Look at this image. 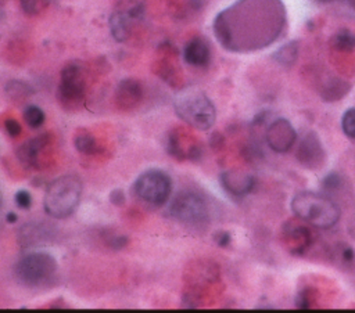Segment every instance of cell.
I'll return each instance as SVG.
<instances>
[{"instance_id": "cell-16", "label": "cell", "mask_w": 355, "mask_h": 313, "mask_svg": "<svg viewBox=\"0 0 355 313\" xmlns=\"http://www.w3.org/2000/svg\"><path fill=\"white\" fill-rule=\"evenodd\" d=\"M219 183L230 197L243 198L252 191L255 177L241 169H227L220 173Z\"/></svg>"}, {"instance_id": "cell-33", "label": "cell", "mask_w": 355, "mask_h": 313, "mask_svg": "<svg viewBox=\"0 0 355 313\" xmlns=\"http://www.w3.org/2000/svg\"><path fill=\"white\" fill-rule=\"evenodd\" d=\"M6 220L12 224V223H15V222L18 220V216H17V213H14V212H8V213L6 215Z\"/></svg>"}, {"instance_id": "cell-9", "label": "cell", "mask_w": 355, "mask_h": 313, "mask_svg": "<svg viewBox=\"0 0 355 313\" xmlns=\"http://www.w3.org/2000/svg\"><path fill=\"white\" fill-rule=\"evenodd\" d=\"M57 154V140L51 132L37 134L28 141L22 143L15 155L21 165L25 168L44 169L53 165Z\"/></svg>"}, {"instance_id": "cell-28", "label": "cell", "mask_w": 355, "mask_h": 313, "mask_svg": "<svg viewBox=\"0 0 355 313\" xmlns=\"http://www.w3.org/2000/svg\"><path fill=\"white\" fill-rule=\"evenodd\" d=\"M105 245L114 251H119L122 248H125L129 242V238L126 235H122V234H111L108 235L105 240Z\"/></svg>"}, {"instance_id": "cell-31", "label": "cell", "mask_w": 355, "mask_h": 313, "mask_svg": "<svg viewBox=\"0 0 355 313\" xmlns=\"http://www.w3.org/2000/svg\"><path fill=\"white\" fill-rule=\"evenodd\" d=\"M108 198H110V202L115 206H122L126 202V195H125V191L122 188H114L110 193Z\"/></svg>"}, {"instance_id": "cell-15", "label": "cell", "mask_w": 355, "mask_h": 313, "mask_svg": "<svg viewBox=\"0 0 355 313\" xmlns=\"http://www.w3.org/2000/svg\"><path fill=\"white\" fill-rule=\"evenodd\" d=\"M143 100V86L137 79L125 78L122 79L114 93L115 108L128 112L139 107Z\"/></svg>"}, {"instance_id": "cell-37", "label": "cell", "mask_w": 355, "mask_h": 313, "mask_svg": "<svg viewBox=\"0 0 355 313\" xmlns=\"http://www.w3.org/2000/svg\"><path fill=\"white\" fill-rule=\"evenodd\" d=\"M0 206H1V195H0Z\"/></svg>"}, {"instance_id": "cell-4", "label": "cell", "mask_w": 355, "mask_h": 313, "mask_svg": "<svg viewBox=\"0 0 355 313\" xmlns=\"http://www.w3.org/2000/svg\"><path fill=\"white\" fill-rule=\"evenodd\" d=\"M82 181L75 175L54 179L46 188L43 208L54 219H67L78 208L82 197Z\"/></svg>"}, {"instance_id": "cell-18", "label": "cell", "mask_w": 355, "mask_h": 313, "mask_svg": "<svg viewBox=\"0 0 355 313\" xmlns=\"http://www.w3.org/2000/svg\"><path fill=\"white\" fill-rule=\"evenodd\" d=\"M53 227L44 223H26L18 230L17 240L21 247H36L54 238Z\"/></svg>"}, {"instance_id": "cell-19", "label": "cell", "mask_w": 355, "mask_h": 313, "mask_svg": "<svg viewBox=\"0 0 355 313\" xmlns=\"http://www.w3.org/2000/svg\"><path fill=\"white\" fill-rule=\"evenodd\" d=\"M183 60L196 68L207 66L211 61V48L207 40L200 36L190 39L183 47Z\"/></svg>"}, {"instance_id": "cell-23", "label": "cell", "mask_w": 355, "mask_h": 313, "mask_svg": "<svg viewBox=\"0 0 355 313\" xmlns=\"http://www.w3.org/2000/svg\"><path fill=\"white\" fill-rule=\"evenodd\" d=\"M331 47L341 53H351L355 50V33L347 28L338 29L331 37Z\"/></svg>"}, {"instance_id": "cell-10", "label": "cell", "mask_w": 355, "mask_h": 313, "mask_svg": "<svg viewBox=\"0 0 355 313\" xmlns=\"http://www.w3.org/2000/svg\"><path fill=\"white\" fill-rule=\"evenodd\" d=\"M169 213L180 223L194 227L202 226L209 220V208L205 198L191 190L180 191L173 197Z\"/></svg>"}, {"instance_id": "cell-32", "label": "cell", "mask_w": 355, "mask_h": 313, "mask_svg": "<svg viewBox=\"0 0 355 313\" xmlns=\"http://www.w3.org/2000/svg\"><path fill=\"white\" fill-rule=\"evenodd\" d=\"M214 240L219 247H227L230 244V234L227 231H218L214 235Z\"/></svg>"}, {"instance_id": "cell-2", "label": "cell", "mask_w": 355, "mask_h": 313, "mask_svg": "<svg viewBox=\"0 0 355 313\" xmlns=\"http://www.w3.org/2000/svg\"><path fill=\"white\" fill-rule=\"evenodd\" d=\"M173 109L180 120L197 130H209L216 120L214 102L197 87H180L173 97Z\"/></svg>"}, {"instance_id": "cell-30", "label": "cell", "mask_w": 355, "mask_h": 313, "mask_svg": "<svg viewBox=\"0 0 355 313\" xmlns=\"http://www.w3.org/2000/svg\"><path fill=\"white\" fill-rule=\"evenodd\" d=\"M14 201L18 208L21 209H29L32 205V195L26 190H18L14 195Z\"/></svg>"}, {"instance_id": "cell-1", "label": "cell", "mask_w": 355, "mask_h": 313, "mask_svg": "<svg viewBox=\"0 0 355 313\" xmlns=\"http://www.w3.org/2000/svg\"><path fill=\"white\" fill-rule=\"evenodd\" d=\"M286 21L282 0H239L216 15L214 32L226 50L248 53L279 39Z\"/></svg>"}, {"instance_id": "cell-13", "label": "cell", "mask_w": 355, "mask_h": 313, "mask_svg": "<svg viewBox=\"0 0 355 313\" xmlns=\"http://www.w3.org/2000/svg\"><path fill=\"white\" fill-rule=\"evenodd\" d=\"M265 140L268 147L277 154L287 152L297 140V132L290 120L277 118L272 120L265 132Z\"/></svg>"}, {"instance_id": "cell-35", "label": "cell", "mask_w": 355, "mask_h": 313, "mask_svg": "<svg viewBox=\"0 0 355 313\" xmlns=\"http://www.w3.org/2000/svg\"><path fill=\"white\" fill-rule=\"evenodd\" d=\"M348 4H349V7H351L352 10H355V0H348Z\"/></svg>"}, {"instance_id": "cell-14", "label": "cell", "mask_w": 355, "mask_h": 313, "mask_svg": "<svg viewBox=\"0 0 355 313\" xmlns=\"http://www.w3.org/2000/svg\"><path fill=\"white\" fill-rule=\"evenodd\" d=\"M297 161L306 169H319L326 161L323 143L315 132H308L297 148Z\"/></svg>"}, {"instance_id": "cell-17", "label": "cell", "mask_w": 355, "mask_h": 313, "mask_svg": "<svg viewBox=\"0 0 355 313\" xmlns=\"http://www.w3.org/2000/svg\"><path fill=\"white\" fill-rule=\"evenodd\" d=\"M282 241L288 252L294 255H301L311 245L312 233L304 224L290 220L283 226Z\"/></svg>"}, {"instance_id": "cell-22", "label": "cell", "mask_w": 355, "mask_h": 313, "mask_svg": "<svg viewBox=\"0 0 355 313\" xmlns=\"http://www.w3.org/2000/svg\"><path fill=\"white\" fill-rule=\"evenodd\" d=\"M4 93L8 98V101H11L12 104L19 105V104L26 102L33 96L35 90L26 82L12 79L4 86Z\"/></svg>"}, {"instance_id": "cell-34", "label": "cell", "mask_w": 355, "mask_h": 313, "mask_svg": "<svg viewBox=\"0 0 355 313\" xmlns=\"http://www.w3.org/2000/svg\"><path fill=\"white\" fill-rule=\"evenodd\" d=\"M4 19V10H3V7H1V4H0V22Z\"/></svg>"}, {"instance_id": "cell-20", "label": "cell", "mask_w": 355, "mask_h": 313, "mask_svg": "<svg viewBox=\"0 0 355 313\" xmlns=\"http://www.w3.org/2000/svg\"><path fill=\"white\" fill-rule=\"evenodd\" d=\"M135 22L136 19L129 14L128 8L114 11L110 17V30L112 37L119 43L126 42L132 35Z\"/></svg>"}, {"instance_id": "cell-12", "label": "cell", "mask_w": 355, "mask_h": 313, "mask_svg": "<svg viewBox=\"0 0 355 313\" xmlns=\"http://www.w3.org/2000/svg\"><path fill=\"white\" fill-rule=\"evenodd\" d=\"M153 72L173 89H180L183 84V75L178 65V50L169 44L162 43L158 47L157 58L153 64Z\"/></svg>"}, {"instance_id": "cell-6", "label": "cell", "mask_w": 355, "mask_h": 313, "mask_svg": "<svg viewBox=\"0 0 355 313\" xmlns=\"http://www.w3.org/2000/svg\"><path fill=\"white\" fill-rule=\"evenodd\" d=\"M58 263L47 252H31L14 265V276L19 284L28 288L51 285L55 280Z\"/></svg>"}, {"instance_id": "cell-3", "label": "cell", "mask_w": 355, "mask_h": 313, "mask_svg": "<svg viewBox=\"0 0 355 313\" xmlns=\"http://www.w3.org/2000/svg\"><path fill=\"white\" fill-rule=\"evenodd\" d=\"M291 211L298 220L318 229H331L341 215L340 206L330 197L313 191L295 194L291 199Z\"/></svg>"}, {"instance_id": "cell-8", "label": "cell", "mask_w": 355, "mask_h": 313, "mask_svg": "<svg viewBox=\"0 0 355 313\" xmlns=\"http://www.w3.org/2000/svg\"><path fill=\"white\" fill-rule=\"evenodd\" d=\"M136 198L151 206H162L171 197L172 180L168 173L159 169H148L139 175L133 183Z\"/></svg>"}, {"instance_id": "cell-36", "label": "cell", "mask_w": 355, "mask_h": 313, "mask_svg": "<svg viewBox=\"0 0 355 313\" xmlns=\"http://www.w3.org/2000/svg\"><path fill=\"white\" fill-rule=\"evenodd\" d=\"M319 3H330V1H334V0H316Z\"/></svg>"}, {"instance_id": "cell-26", "label": "cell", "mask_w": 355, "mask_h": 313, "mask_svg": "<svg viewBox=\"0 0 355 313\" xmlns=\"http://www.w3.org/2000/svg\"><path fill=\"white\" fill-rule=\"evenodd\" d=\"M18 3L24 14L29 17H35L49 7L50 0H18Z\"/></svg>"}, {"instance_id": "cell-25", "label": "cell", "mask_w": 355, "mask_h": 313, "mask_svg": "<svg viewBox=\"0 0 355 313\" xmlns=\"http://www.w3.org/2000/svg\"><path fill=\"white\" fill-rule=\"evenodd\" d=\"M44 119H46V115L43 109L37 105L31 104L24 109V120L32 129L40 127L44 123Z\"/></svg>"}, {"instance_id": "cell-21", "label": "cell", "mask_w": 355, "mask_h": 313, "mask_svg": "<svg viewBox=\"0 0 355 313\" xmlns=\"http://www.w3.org/2000/svg\"><path fill=\"white\" fill-rule=\"evenodd\" d=\"M73 145L79 154L86 156H100L105 152V147L103 145V143L86 129H80L76 132L73 137Z\"/></svg>"}, {"instance_id": "cell-29", "label": "cell", "mask_w": 355, "mask_h": 313, "mask_svg": "<svg viewBox=\"0 0 355 313\" xmlns=\"http://www.w3.org/2000/svg\"><path fill=\"white\" fill-rule=\"evenodd\" d=\"M3 125H4V130L7 132V134H8L10 137L18 138V137L21 136L22 127H21V123H19L15 118H12V116L6 118L4 122H3Z\"/></svg>"}, {"instance_id": "cell-11", "label": "cell", "mask_w": 355, "mask_h": 313, "mask_svg": "<svg viewBox=\"0 0 355 313\" xmlns=\"http://www.w3.org/2000/svg\"><path fill=\"white\" fill-rule=\"evenodd\" d=\"M166 151L176 161H197L202 155L201 143L182 126L173 127L166 137Z\"/></svg>"}, {"instance_id": "cell-27", "label": "cell", "mask_w": 355, "mask_h": 313, "mask_svg": "<svg viewBox=\"0 0 355 313\" xmlns=\"http://www.w3.org/2000/svg\"><path fill=\"white\" fill-rule=\"evenodd\" d=\"M341 129L349 138H355V108H348L341 116Z\"/></svg>"}, {"instance_id": "cell-5", "label": "cell", "mask_w": 355, "mask_h": 313, "mask_svg": "<svg viewBox=\"0 0 355 313\" xmlns=\"http://www.w3.org/2000/svg\"><path fill=\"white\" fill-rule=\"evenodd\" d=\"M218 280V269L207 260H194L183 274V307H200Z\"/></svg>"}, {"instance_id": "cell-24", "label": "cell", "mask_w": 355, "mask_h": 313, "mask_svg": "<svg viewBox=\"0 0 355 313\" xmlns=\"http://www.w3.org/2000/svg\"><path fill=\"white\" fill-rule=\"evenodd\" d=\"M298 57V43L297 42H288L284 46H282L275 54L273 58L276 62H279L283 66H291Z\"/></svg>"}, {"instance_id": "cell-7", "label": "cell", "mask_w": 355, "mask_h": 313, "mask_svg": "<svg viewBox=\"0 0 355 313\" xmlns=\"http://www.w3.org/2000/svg\"><path fill=\"white\" fill-rule=\"evenodd\" d=\"M86 69L78 61L67 62L60 73L57 87V101L67 112H76L83 108L86 101Z\"/></svg>"}]
</instances>
